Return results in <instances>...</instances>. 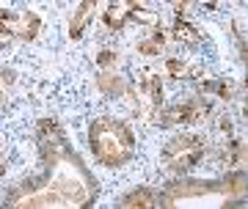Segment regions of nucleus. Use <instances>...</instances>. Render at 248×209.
<instances>
[{"label": "nucleus", "mask_w": 248, "mask_h": 209, "mask_svg": "<svg viewBox=\"0 0 248 209\" xmlns=\"http://www.w3.org/2000/svg\"><path fill=\"white\" fill-rule=\"evenodd\" d=\"M157 204V193L155 190H133L127 198L122 201V207H127V209H146V207H155Z\"/></svg>", "instance_id": "9"}, {"label": "nucleus", "mask_w": 248, "mask_h": 209, "mask_svg": "<svg viewBox=\"0 0 248 209\" xmlns=\"http://www.w3.org/2000/svg\"><path fill=\"white\" fill-rule=\"evenodd\" d=\"M207 113H210V104L199 102V99H182V102L171 104L157 121L163 124V127H185V124L202 121Z\"/></svg>", "instance_id": "4"}, {"label": "nucleus", "mask_w": 248, "mask_h": 209, "mask_svg": "<svg viewBox=\"0 0 248 209\" xmlns=\"http://www.w3.org/2000/svg\"><path fill=\"white\" fill-rule=\"evenodd\" d=\"M171 39L179 44H199V30L187 19H177L174 28H171Z\"/></svg>", "instance_id": "10"}, {"label": "nucleus", "mask_w": 248, "mask_h": 209, "mask_svg": "<svg viewBox=\"0 0 248 209\" xmlns=\"http://www.w3.org/2000/svg\"><path fill=\"white\" fill-rule=\"evenodd\" d=\"M0 25H3V36L6 39L14 36V39H22V42H33L39 28H42V19L33 11H25V14H9V11H3Z\"/></svg>", "instance_id": "5"}, {"label": "nucleus", "mask_w": 248, "mask_h": 209, "mask_svg": "<svg viewBox=\"0 0 248 209\" xmlns=\"http://www.w3.org/2000/svg\"><path fill=\"white\" fill-rule=\"evenodd\" d=\"M166 69H169V75L174 80H185V77H190V75H199V66H190V63L179 61V58H169V61H166Z\"/></svg>", "instance_id": "14"}, {"label": "nucleus", "mask_w": 248, "mask_h": 209, "mask_svg": "<svg viewBox=\"0 0 248 209\" xmlns=\"http://www.w3.org/2000/svg\"><path fill=\"white\" fill-rule=\"evenodd\" d=\"M221 130L226 132V135H232V119H226V116H223V119H221Z\"/></svg>", "instance_id": "17"}, {"label": "nucleus", "mask_w": 248, "mask_h": 209, "mask_svg": "<svg viewBox=\"0 0 248 209\" xmlns=\"http://www.w3.org/2000/svg\"><path fill=\"white\" fill-rule=\"evenodd\" d=\"M127 6H122V3H113V6H108L105 14H102V22H105L110 30H122L124 25H127Z\"/></svg>", "instance_id": "11"}, {"label": "nucleus", "mask_w": 248, "mask_h": 209, "mask_svg": "<svg viewBox=\"0 0 248 209\" xmlns=\"http://www.w3.org/2000/svg\"><path fill=\"white\" fill-rule=\"evenodd\" d=\"M99 91L108 94V96H122V94H127V83H124L122 75L102 72V75H99Z\"/></svg>", "instance_id": "8"}, {"label": "nucleus", "mask_w": 248, "mask_h": 209, "mask_svg": "<svg viewBox=\"0 0 248 209\" xmlns=\"http://www.w3.org/2000/svg\"><path fill=\"white\" fill-rule=\"evenodd\" d=\"M89 140H91V151L102 165L119 168L124 165L135 149V138L130 127L124 121L116 119H97L89 130Z\"/></svg>", "instance_id": "1"}, {"label": "nucleus", "mask_w": 248, "mask_h": 209, "mask_svg": "<svg viewBox=\"0 0 248 209\" xmlns=\"http://www.w3.org/2000/svg\"><path fill=\"white\" fill-rule=\"evenodd\" d=\"M138 52H141V55H160L163 47H160L155 39H143V42H138Z\"/></svg>", "instance_id": "16"}, {"label": "nucleus", "mask_w": 248, "mask_h": 209, "mask_svg": "<svg viewBox=\"0 0 248 209\" xmlns=\"http://www.w3.org/2000/svg\"><path fill=\"white\" fill-rule=\"evenodd\" d=\"M91 11H94V3H91V0H86V3L78 6L75 17H72V22H69V39L72 42H78L80 36H83V30H86V25H89V19H91Z\"/></svg>", "instance_id": "7"}, {"label": "nucleus", "mask_w": 248, "mask_h": 209, "mask_svg": "<svg viewBox=\"0 0 248 209\" xmlns=\"http://www.w3.org/2000/svg\"><path fill=\"white\" fill-rule=\"evenodd\" d=\"M246 160V149H243V143L240 140H232V143H226V149H223V154H221V163L226 171H234V168L240 165Z\"/></svg>", "instance_id": "12"}, {"label": "nucleus", "mask_w": 248, "mask_h": 209, "mask_svg": "<svg viewBox=\"0 0 248 209\" xmlns=\"http://www.w3.org/2000/svg\"><path fill=\"white\" fill-rule=\"evenodd\" d=\"M204 157V140L196 135H179V138L169 140L163 149V163L177 171V174H187L190 168H196Z\"/></svg>", "instance_id": "2"}, {"label": "nucleus", "mask_w": 248, "mask_h": 209, "mask_svg": "<svg viewBox=\"0 0 248 209\" xmlns=\"http://www.w3.org/2000/svg\"><path fill=\"white\" fill-rule=\"evenodd\" d=\"M199 91L202 94H213L218 99H223V102H229L237 94V83L234 80H199Z\"/></svg>", "instance_id": "6"}, {"label": "nucleus", "mask_w": 248, "mask_h": 209, "mask_svg": "<svg viewBox=\"0 0 248 209\" xmlns=\"http://www.w3.org/2000/svg\"><path fill=\"white\" fill-rule=\"evenodd\" d=\"M141 91H149L152 94V107H155V110L163 107V83H160V77H155V75H143Z\"/></svg>", "instance_id": "13"}, {"label": "nucleus", "mask_w": 248, "mask_h": 209, "mask_svg": "<svg viewBox=\"0 0 248 209\" xmlns=\"http://www.w3.org/2000/svg\"><path fill=\"white\" fill-rule=\"evenodd\" d=\"M36 143H39V154H42L47 168H53L66 154V143H63L61 127L55 121H50V119L36 124Z\"/></svg>", "instance_id": "3"}, {"label": "nucleus", "mask_w": 248, "mask_h": 209, "mask_svg": "<svg viewBox=\"0 0 248 209\" xmlns=\"http://www.w3.org/2000/svg\"><path fill=\"white\" fill-rule=\"evenodd\" d=\"M116 58H119L116 50H99L97 52V66L99 69H110V66L116 63Z\"/></svg>", "instance_id": "15"}]
</instances>
